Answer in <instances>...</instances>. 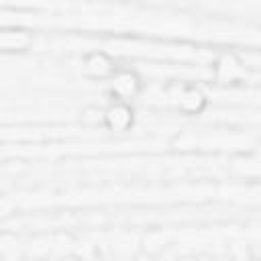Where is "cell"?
Wrapping results in <instances>:
<instances>
[{"mask_svg": "<svg viewBox=\"0 0 261 261\" xmlns=\"http://www.w3.org/2000/svg\"><path fill=\"white\" fill-rule=\"evenodd\" d=\"M84 67H86V71H88L90 75H94V77H104L106 73L112 71V61H110L108 55H104V53H92V55L86 57Z\"/></svg>", "mask_w": 261, "mask_h": 261, "instance_id": "cell-1", "label": "cell"}, {"mask_svg": "<svg viewBox=\"0 0 261 261\" xmlns=\"http://www.w3.org/2000/svg\"><path fill=\"white\" fill-rule=\"evenodd\" d=\"M104 118L108 120V124L112 128H118L120 130V128H124V126L130 124V110L124 108V106H114V108H110L104 114Z\"/></svg>", "mask_w": 261, "mask_h": 261, "instance_id": "cell-2", "label": "cell"}, {"mask_svg": "<svg viewBox=\"0 0 261 261\" xmlns=\"http://www.w3.org/2000/svg\"><path fill=\"white\" fill-rule=\"evenodd\" d=\"M137 77L133 75V73H122L116 82H114V90L122 96V98H130L133 94H135V90H137Z\"/></svg>", "mask_w": 261, "mask_h": 261, "instance_id": "cell-3", "label": "cell"}]
</instances>
